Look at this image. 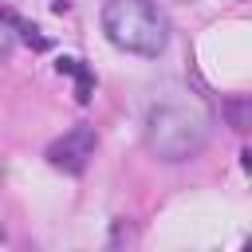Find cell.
Here are the masks:
<instances>
[{"label":"cell","instance_id":"cell-1","mask_svg":"<svg viewBox=\"0 0 252 252\" xmlns=\"http://www.w3.org/2000/svg\"><path fill=\"white\" fill-rule=\"evenodd\" d=\"M209 134H213V114L193 94L165 98V102H158L146 114V146L161 161H189V158H197L205 150Z\"/></svg>","mask_w":252,"mask_h":252},{"label":"cell","instance_id":"cell-2","mask_svg":"<svg viewBox=\"0 0 252 252\" xmlns=\"http://www.w3.org/2000/svg\"><path fill=\"white\" fill-rule=\"evenodd\" d=\"M102 32L114 47L134 55H161L169 43V24L150 0H106L102 8Z\"/></svg>","mask_w":252,"mask_h":252},{"label":"cell","instance_id":"cell-3","mask_svg":"<svg viewBox=\"0 0 252 252\" xmlns=\"http://www.w3.org/2000/svg\"><path fill=\"white\" fill-rule=\"evenodd\" d=\"M91 158H94V130L91 126H71L63 138H55L47 146V161L63 173H83Z\"/></svg>","mask_w":252,"mask_h":252},{"label":"cell","instance_id":"cell-4","mask_svg":"<svg viewBox=\"0 0 252 252\" xmlns=\"http://www.w3.org/2000/svg\"><path fill=\"white\" fill-rule=\"evenodd\" d=\"M4 20H8V24H12V28H16L20 35H24V43H32L35 51H47V47H51V39H47V35H43V32H39L35 24H28V20H20L16 12H4Z\"/></svg>","mask_w":252,"mask_h":252},{"label":"cell","instance_id":"cell-5","mask_svg":"<svg viewBox=\"0 0 252 252\" xmlns=\"http://www.w3.org/2000/svg\"><path fill=\"white\" fill-rule=\"evenodd\" d=\"M71 79H75V98H79V102H91V91H94V75L87 71V63H83V67H79Z\"/></svg>","mask_w":252,"mask_h":252},{"label":"cell","instance_id":"cell-6","mask_svg":"<svg viewBox=\"0 0 252 252\" xmlns=\"http://www.w3.org/2000/svg\"><path fill=\"white\" fill-rule=\"evenodd\" d=\"M228 114H232V130H248V102H232Z\"/></svg>","mask_w":252,"mask_h":252},{"label":"cell","instance_id":"cell-7","mask_svg":"<svg viewBox=\"0 0 252 252\" xmlns=\"http://www.w3.org/2000/svg\"><path fill=\"white\" fill-rule=\"evenodd\" d=\"M8 51H12V32L0 28V55H8Z\"/></svg>","mask_w":252,"mask_h":252},{"label":"cell","instance_id":"cell-8","mask_svg":"<svg viewBox=\"0 0 252 252\" xmlns=\"http://www.w3.org/2000/svg\"><path fill=\"white\" fill-rule=\"evenodd\" d=\"M0 240H4V224H0Z\"/></svg>","mask_w":252,"mask_h":252}]
</instances>
